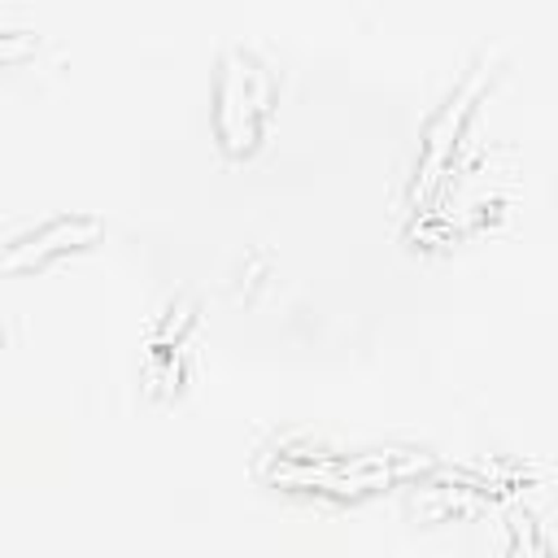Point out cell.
<instances>
[{"label":"cell","mask_w":558,"mask_h":558,"mask_svg":"<svg viewBox=\"0 0 558 558\" xmlns=\"http://www.w3.org/2000/svg\"><path fill=\"white\" fill-rule=\"evenodd\" d=\"M74 231H78V235H83V231H96V222H87V218H57V222H48V227H44V231H35V235L13 240V244L0 253V270H26V266L44 262L48 253L70 248Z\"/></svg>","instance_id":"cell-1"}]
</instances>
